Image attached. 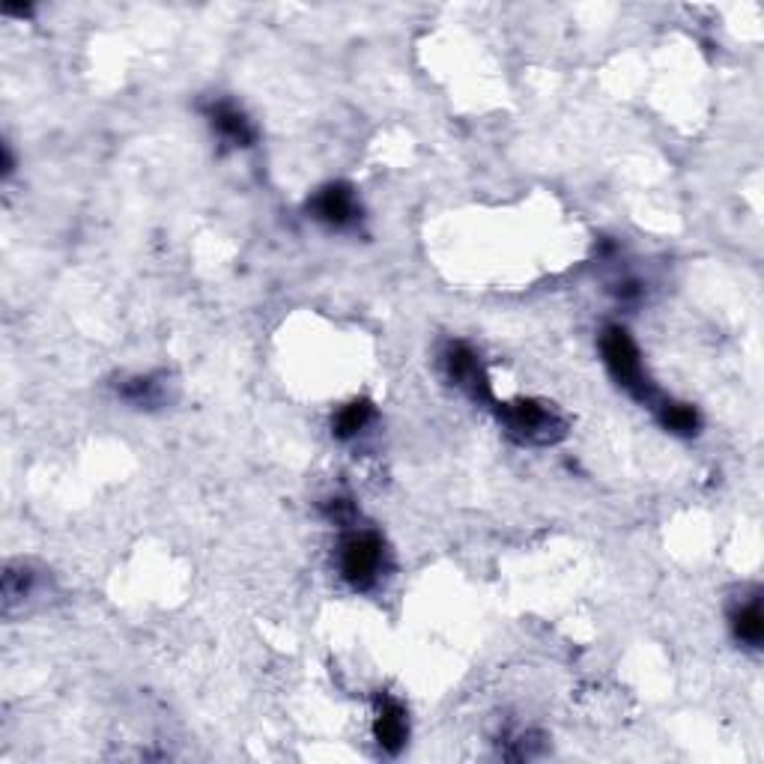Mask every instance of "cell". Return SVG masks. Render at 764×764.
I'll list each match as a JSON object with an SVG mask.
<instances>
[{
	"label": "cell",
	"instance_id": "12",
	"mask_svg": "<svg viewBox=\"0 0 764 764\" xmlns=\"http://www.w3.org/2000/svg\"><path fill=\"white\" fill-rule=\"evenodd\" d=\"M30 588H33V574H30V568H25V561L7 565V570H3V604H7V609L16 600H25Z\"/></svg>",
	"mask_w": 764,
	"mask_h": 764
},
{
	"label": "cell",
	"instance_id": "8",
	"mask_svg": "<svg viewBox=\"0 0 764 764\" xmlns=\"http://www.w3.org/2000/svg\"><path fill=\"white\" fill-rule=\"evenodd\" d=\"M728 625H732V636L737 643H744L746 648H762L764 643V613H762V597H750L746 604L735 606L728 613Z\"/></svg>",
	"mask_w": 764,
	"mask_h": 764
},
{
	"label": "cell",
	"instance_id": "9",
	"mask_svg": "<svg viewBox=\"0 0 764 764\" xmlns=\"http://www.w3.org/2000/svg\"><path fill=\"white\" fill-rule=\"evenodd\" d=\"M120 398L138 410H156L168 401V382L161 373H147V376H131L120 382Z\"/></svg>",
	"mask_w": 764,
	"mask_h": 764
},
{
	"label": "cell",
	"instance_id": "4",
	"mask_svg": "<svg viewBox=\"0 0 764 764\" xmlns=\"http://www.w3.org/2000/svg\"><path fill=\"white\" fill-rule=\"evenodd\" d=\"M442 371H445L448 382L457 385L460 392H467L476 403H493V392H490V376L484 371L481 355L463 341H451L442 353Z\"/></svg>",
	"mask_w": 764,
	"mask_h": 764
},
{
	"label": "cell",
	"instance_id": "10",
	"mask_svg": "<svg viewBox=\"0 0 764 764\" xmlns=\"http://www.w3.org/2000/svg\"><path fill=\"white\" fill-rule=\"evenodd\" d=\"M654 412H657V421H660L663 428L669 430V433H675V437H696L702 428L699 412L693 410L690 403L666 401V398H663V401L654 407Z\"/></svg>",
	"mask_w": 764,
	"mask_h": 764
},
{
	"label": "cell",
	"instance_id": "13",
	"mask_svg": "<svg viewBox=\"0 0 764 764\" xmlns=\"http://www.w3.org/2000/svg\"><path fill=\"white\" fill-rule=\"evenodd\" d=\"M323 513H326V520L346 529L355 520V505L350 499H329V502H323Z\"/></svg>",
	"mask_w": 764,
	"mask_h": 764
},
{
	"label": "cell",
	"instance_id": "1",
	"mask_svg": "<svg viewBox=\"0 0 764 764\" xmlns=\"http://www.w3.org/2000/svg\"><path fill=\"white\" fill-rule=\"evenodd\" d=\"M600 355H604V364L609 376L618 382V389H625L634 401L645 403V407H657L663 401L654 382L648 380L645 373L643 355H639V346L634 344V337L625 326H606L604 335H600Z\"/></svg>",
	"mask_w": 764,
	"mask_h": 764
},
{
	"label": "cell",
	"instance_id": "11",
	"mask_svg": "<svg viewBox=\"0 0 764 764\" xmlns=\"http://www.w3.org/2000/svg\"><path fill=\"white\" fill-rule=\"evenodd\" d=\"M371 421H373L371 401H350L346 407H341V410L335 412V419H332V433H335V439H341V442H350V439L359 437V433H362Z\"/></svg>",
	"mask_w": 764,
	"mask_h": 764
},
{
	"label": "cell",
	"instance_id": "7",
	"mask_svg": "<svg viewBox=\"0 0 764 764\" xmlns=\"http://www.w3.org/2000/svg\"><path fill=\"white\" fill-rule=\"evenodd\" d=\"M206 117L213 123V129L222 135V140H227L231 147H252L257 131H254L252 120L245 117L234 102H209L206 105Z\"/></svg>",
	"mask_w": 764,
	"mask_h": 764
},
{
	"label": "cell",
	"instance_id": "6",
	"mask_svg": "<svg viewBox=\"0 0 764 764\" xmlns=\"http://www.w3.org/2000/svg\"><path fill=\"white\" fill-rule=\"evenodd\" d=\"M373 741L380 744L382 753L398 755L410 741V717L401 702L380 693L373 702Z\"/></svg>",
	"mask_w": 764,
	"mask_h": 764
},
{
	"label": "cell",
	"instance_id": "3",
	"mask_svg": "<svg viewBox=\"0 0 764 764\" xmlns=\"http://www.w3.org/2000/svg\"><path fill=\"white\" fill-rule=\"evenodd\" d=\"M385 541L373 529H350L341 538V552H337V565H341V577L355 591H368L380 582L385 574Z\"/></svg>",
	"mask_w": 764,
	"mask_h": 764
},
{
	"label": "cell",
	"instance_id": "2",
	"mask_svg": "<svg viewBox=\"0 0 764 764\" xmlns=\"http://www.w3.org/2000/svg\"><path fill=\"white\" fill-rule=\"evenodd\" d=\"M493 412L505 433L517 439L520 445L547 448L568 437V421L543 401L522 398L511 403H493Z\"/></svg>",
	"mask_w": 764,
	"mask_h": 764
},
{
	"label": "cell",
	"instance_id": "5",
	"mask_svg": "<svg viewBox=\"0 0 764 764\" xmlns=\"http://www.w3.org/2000/svg\"><path fill=\"white\" fill-rule=\"evenodd\" d=\"M308 209L317 222L335 227V231H346L362 218V204L355 197V188L346 186V183H329V186L320 188Z\"/></svg>",
	"mask_w": 764,
	"mask_h": 764
}]
</instances>
